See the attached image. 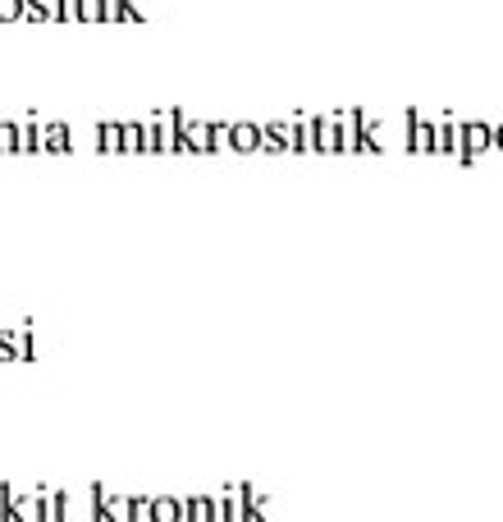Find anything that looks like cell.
Segmentation results:
<instances>
[{
    "label": "cell",
    "instance_id": "1",
    "mask_svg": "<svg viewBox=\"0 0 503 522\" xmlns=\"http://www.w3.org/2000/svg\"><path fill=\"white\" fill-rule=\"evenodd\" d=\"M211 522H247V486H225L211 495Z\"/></svg>",
    "mask_w": 503,
    "mask_h": 522
},
{
    "label": "cell",
    "instance_id": "2",
    "mask_svg": "<svg viewBox=\"0 0 503 522\" xmlns=\"http://www.w3.org/2000/svg\"><path fill=\"white\" fill-rule=\"evenodd\" d=\"M14 522H46V486L14 490Z\"/></svg>",
    "mask_w": 503,
    "mask_h": 522
},
{
    "label": "cell",
    "instance_id": "3",
    "mask_svg": "<svg viewBox=\"0 0 503 522\" xmlns=\"http://www.w3.org/2000/svg\"><path fill=\"white\" fill-rule=\"evenodd\" d=\"M147 522H183V495H151Z\"/></svg>",
    "mask_w": 503,
    "mask_h": 522
},
{
    "label": "cell",
    "instance_id": "4",
    "mask_svg": "<svg viewBox=\"0 0 503 522\" xmlns=\"http://www.w3.org/2000/svg\"><path fill=\"white\" fill-rule=\"evenodd\" d=\"M183 522H211V490L183 495Z\"/></svg>",
    "mask_w": 503,
    "mask_h": 522
},
{
    "label": "cell",
    "instance_id": "5",
    "mask_svg": "<svg viewBox=\"0 0 503 522\" xmlns=\"http://www.w3.org/2000/svg\"><path fill=\"white\" fill-rule=\"evenodd\" d=\"M46 522H69V490L46 486Z\"/></svg>",
    "mask_w": 503,
    "mask_h": 522
}]
</instances>
